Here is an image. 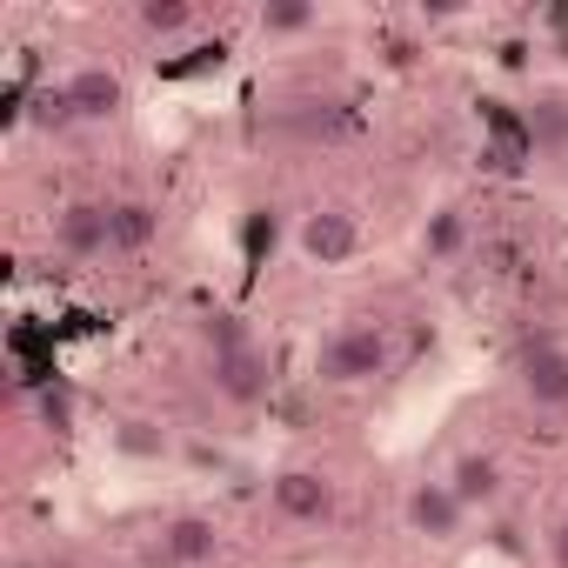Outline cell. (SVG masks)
<instances>
[{"label": "cell", "instance_id": "8", "mask_svg": "<svg viewBox=\"0 0 568 568\" xmlns=\"http://www.w3.org/2000/svg\"><path fill=\"white\" fill-rule=\"evenodd\" d=\"M61 88H68V108H74V121H114V114L128 108V88H121V74H114V68H101V61H94V68H74Z\"/></svg>", "mask_w": 568, "mask_h": 568}, {"label": "cell", "instance_id": "2", "mask_svg": "<svg viewBox=\"0 0 568 568\" xmlns=\"http://www.w3.org/2000/svg\"><path fill=\"white\" fill-rule=\"evenodd\" d=\"M207 382H214V395L221 402H234V408H254L261 395H267V355L234 328V322H221V328H207Z\"/></svg>", "mask_w": 568, "mask_h": 568}, {"label": "cell", "instance_id": "10", "mask_svg": "<svg viewBox=\"0 0 568 568\" xmlns=\"http://www.w3.org/2000/svg\"><path fill=\"white\" fill-rule=\"evenodd\" d=\"M221 555V528L207 521V515H174L168 528H161V561L168 568H201V561H214Z\"/></svg>", "mask_w": 568, "mask_h": 568}, {"label": "cell", "instance_id": "11", "mask_svg": "<svg viewBox=\"0 0 568 568\" xmlns=\"http://www.w3.org/2000/svg\"><path fill=\"white\" fill-rule=\"evenodd\" d=\"M108 227H114V254H141L161 234V207L154 201H108Z\"/></svg>", "mask_w": 568, "mask_h": 568}, {"label": "cell", "instance_id": "6", "mask_svg": "<svg viewBox=\"0 0 568 568\" xmlns=\"http://www.w3.org/2000/svg\"><path fill=\"white\" fill-rule=\"evenodd\" d=\"M402 515H408V528H415V535H428V541H455V535H462V521H468V508H462V495L448 488V475L415 481V488H408V501H402Z\"/></svg>", "mask_w": 568, "mask_h": 568}, {"label": "cell", "instance_id": "5", "mask_svg": "<svg viewBox=\"0 0 568 568\" xmlns=\"http://www.w3.org/2000/svg\"><path fill=\"white\" fill-rule=\"evenodd\" d=\"M515 382H521L528 408H541V415L568 408V348L561 342H528L521 362H515Z\"/></svg>", "mask_w": 568, "mask_h": 568}, {"label": "cell", "instance_id": "16", "mask_svg": "<svg viewBox=\"0 0 568 568\" xmlns=\"http://www.w3.org/2000/svg\"><path fill=\"white\" fill-rule=\"evenodd\" d=\"M121 448H134V455H148V448H161L154 435H141V422H128V435H121Z\"/></svg>", "mask_w": 568, "mask_h": 568}, {"label": "cell", "instance_id": "7", "mask_svg": "<svg viewBox=\"0 0 568 568\" xmlns=\"http://www.w3.org/2000/svg\"><path fill=\"white\" fill-rule=\"evenodd\" d=\"M54 241L61 254L74 261H94V254H114V227H108V201H68L54 214Z\"/></svg>", "mask_w": 568, "mask_h": 568}, {"label": "cell", "instance_id": "4", "mask_svg": "<svg viewBox=\"0 0 568 568\" xmlns=\"http://www.w3.org/2000/svg\"><path fill=\"white\" fill-rule=\"evenodd\" d=\"M295 241H302V254L315 267H342V261L362 254V214L355 207H315V214H302Z\"/></svg>", "mask_w": 568, "mask_h": 568}, {"label": "cell", "instance_id": "3", "mask_svg": "<svg viewBox=\"0 0 568 568\" xmlns=\"http://www.w3.org/2000/svg\"><path fill=\"white\" fill-rule=\"evenodd\" d=\"M267 501H274L281 521H295V528H322V521H335V508H342V495H335V481H328L322 468H281V475L267 481Z\"/></svg>", "mask_w": 568, "mask_h": 568}, {"label": "cell", "instance_id": "12", "mask_svg": "<svg viewBox=\"0 0 568 568\" xmlns=\"http://www.w3.org/2000/svg\"><path fill=\"white\" fill-rule=\"evenodd\" d=\"M194 8L187 0H141V34H154V41H181V34H194Z\"/></svg>", "mask_w": 568, "mask_h": 568}, {"label": "cell", "instance_id": "15", "mask_svg": "<svg viewBox=\"0 0 568 568\" xmlns=\"http://www.w3.org/2000/svg\"><path fill=\"white\" fill-rule=\"evenodd\" d=\"M548 561L568 568V521H555V535H548Z\"/></svg>", "mask_w": 568, "mask_h": 568}, {"label": "cell", "instance_id": "14", "mask_svg": "<svg viewBox=\"0 0 568 568\" xmlns=\"http://www.w3.org/2000/svg\"><path fill=\"white\" fill-rule=\"evenodd\" d=\"M41 408H48V422H54V428H68V422H74V402H68V395H54V388L41 395Z\"/></svg>", "mask_w": 568, "mask_h": 568}, {"label": "cell", "instance_id": "1", "mask_svg": "<svg viewBox=\"0 0 568 568\" xmlns=\"http://www.w3.org/2000/svg\"><path fill=\"white\" fill-rule=\"evenodd\" d=\"M388 362H395V342H388L382 322H342V328L322 342L315 375H322L328 388H362V382H382Z\"/></svg>", "mask_w": 568, "mask_h": 568}, {"label": "cell", "instance_id": "9", "mask_svg": "<svg viewBox=\"0 0 568 568\" xmlns=\"http://www.w3.org/2000/svg\"><path fill=\"white\" fill-rule=\"evenodd\" d=\"M448 488H455V495H462V508L475 515V508H495V501L508 495V475H501V462H495V455L462 448V455L448 462Z\"/></svg>", "mask_w": 568, "mask_h": 568}, {"label": "cell", "instance_id": "13", "mask_svg": "<svg viewBox=\"0 0 568 568\" xmlns=\"http://www.w3.org/2000/svg\"><path fill=\"white\" fill-rule=\"evenodd\" d=\"M308 28H322V14L308 8V0H267L261 8V34L267 41H288V34H308Z\"/></svg>", "mask_w": 568, "mask_h": 568}]
</instances>
